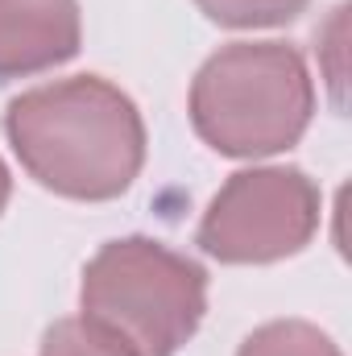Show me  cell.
Here are the masks:
<instances>
[{"mask_svg": "<svg viewBox=\"0 0 352 356\" xmlns=\"http://www.w3.org/2000/svg\"><path fill=\"white\" fill-rule=\"evenodd\" d=\"M4 129L21 166L67 199H116L145 162L137 104L95 75L25 91Z\"/></svg>", "mask_w": 352, "mask_h": 356, "instance_id": "6da1fadb", "label": "cell"}, {"mask_svg": "<svg viewBox=\"0 0 352 356\" xmlns=\"http://www.w3.org/2000/svg\"><path fill=\"white\" fill-rule=\"evenodd\" d=\"M315 91L298 50L282 42H237L203 63L191 88L195 133L232 158H265L303 137Z\"/></svg>", "mask_w": 352, "mask_h": 356, "instance_id": "7a4b0ae2", "label": "cell"}, {"mask_svg": "<svg viewBox=\"0 0 352 356\" xmlns=\"http://www.w3.org/2000/svg\"><path fill=\"white\" fill-rule=\"evenodd\" d=\"M207 311V277L158 241H112L83 273V315L141 356H175Z\"/></svg>", "mask_w": 352, "mask_h": 356, "instance_id": "3957f363", "label": "cell"}, {"mask_svg": "<svg viewBox=\"0 0 352 356\" xmlns=\"http://www.w3.org/2000/svg\"><path fill=\"white\" fill-rule=\"evenodd\" d=\"M319 228V191L303 170H241L211 199L199 245L228 266H262L298 253Z\"/></svg>", "mask_w": 352, "mask_h": 356, "instance_id": "277c9868", "label": "cell"}, {"mask_svg": "<svg viewBox=\"0 0 352 356\" xmlns=\"http://www.w3.org/2000/svg\"><path fill=\"white\" fill-rule=\"evenodd\" d=\"M79 38L75 0H0V83L75 58Z\"/></svg>", "mask_w": 352, "mask_h": 356, "instance_id": "5b68a950", "label": "cell"}, {"mask_svg": "<svg viewBox=\"0 0 352 356\" xmlns=\"http://www.w3.org/2000/svg\"><path fill=\"white\" fill-rule=\"evenodd\" d=\"M42 356H141L129 340H120L116 332H108L95 319H63L46 332Z\"/></svg>", "mask_w": 352, "mask_h": 356, "instance_id": "8992f818", "label": "cell"}, {"mask_svg": "<svg viewBox=\"0 0 352 356\" xmlns=\"http://www.w3.org/2000/svg\"><path fill=\"white\" fill-rule=\"evenodd\" d=\"M241 356H340V348L319 327L303 319H282V323H265L262 332H253Z\"/></svg>", "mask_w": 352, "mask_h": 356, "instance_id": "52a82bcc", "label": "cell"}, {"mask_svg": "<svg viewBox=\"0 0 352 356\" xmlns=\"http://www.w3.org/2000/svg\"><path fill=\"white\" fill-rule=\"evenodd\" d=\"M211 21L232 25V29H262L282 25L307 8V0H195Z\"/></svg>", "mask_w": 352, "mask_h": 356, "instance_id": "ba28073f", "label": "cell"}, {"mask_svg": "<svg viewBox=\"0 0 352 356\" xmlns=\"http://www.w3.org/2000/svg\"><path fill=\"white\" fill-rule=\"evenodd\" d=\"M4 203H8V170L0 162V211H4Z\"/></svg>", "mask_w": 352, "mask_h": 356, "instance_id": "9c48e42d", "label": "cell"}]
</instances>
